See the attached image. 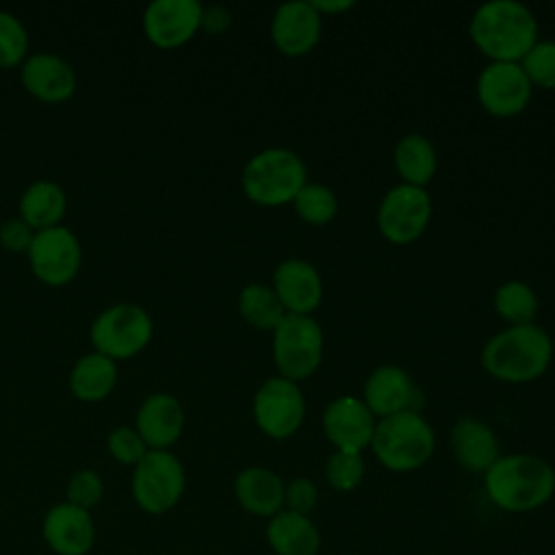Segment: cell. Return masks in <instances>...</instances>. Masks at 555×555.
I'll list each match as a JSON object with an SVG mask.
<instances>
[{"label":"cell","mask_w":555,"mask_h":555,"mask_svg":"<svg viewBox=\"0 0 555 555\" xmlns=\"http://www.w3.org/2000/svg\"><path fill=\"white\" fill-rule=\"evenodd\" d=\"M93 520L72 503L54 505L43 518V538L59 555H85L93 544Z\"/></svg>","instance_id":"obj_21"},{"label":"cell","mask_w":555,"mask_h":555,"mask_svg":"<svg viewBox=\"0 0 555 555\" xmlns=\"http://www.w3.org/2000/svg\"><path fill=\"white\" fill-rule=\"evenodd\" d=\"M117 377V362L93 351L74 362L69 371V390L80 401L98 403L113 392Z\"/></svg>","instance_id":"obj_25"},{"label":"cell","mask_w":555,"mask_h":555,"mask_svg":"<svg viewBox=\"0 0 555 555\" xmlns=\"http://www.w3.org/2000/svg\"><path fill=\"white\" fill-rule=\"evenodd\" d=\"M154 334V321L137 304L104 308L91 323L89 338L98 353L111 360H126L141 353Z\"/></svg>","instance_id":"obj_7"},{"label":"cell","mask_w":555,"mask_h":555,"mask_svg":"<svg viewBox=\"0 0 555 555\" xmlns=\"http://www.w3.org/2000/svg\"><path fill=\"white\" fill-rule=\"evenodd\" d=\"M319 501L317 483L308 477H295L284 488V509L308 516Z\"/></svg>","instance_id":"obj_35"},{"label":"cell","mask_w":555,"mask_h":555,"mask_svg":"<svg viewBox=\"0 0 555 555\" xmlns=\"http://www.w3.org/2000/svg\"><path fill=\"white\" fill-rule=\"evenodd\" d=\"M475 93L477 102L488 115L507 119L520 115L529 106L533 87L520 63L488 61V65L477 76Z\"/></svg>","instance_id":"obj_12"},{"label":"cell","mask_w":555,"mask_h":555,"mask_svg":"<svg viewBox=\"0 0 555 555\" xmlns=\"http://www.w3.org/2000/svg\"><path fill=\"white\" fill-rule=\"evenodd\" d=\"M184 468L169 451L150 449L132 473V496L147 514L169 512L184 492Z\"/></svg>","instance_id":"obj_10"},{"label":"cell","mask_w":555,"mask_h":555,"mask_svg":"<svg viewBox=\"0 0 555 555\" xmlns=\"http://www.w3.org/2000/svg\"><path fill=\"white\" fill-rule=\"evenodd\" d=\"M251 416L267 438H291L297 434L306 416V397L301 386L282 375L267 377L251 399Z\"/></svg>","instance_id":"obj_8"},{"label":"cell","mask_w":555,"mask_h":555,"mask_svg":"<svg viewBox=\"0 0 555 555\" xmlns=\"http://www.w3.org/2000/svg\"><path fill=\"white\" fill-rule=\"evenodd\" d=\"M520 67L529 78L531 87L555 91V41L538 39L535 46L522 56Z\"/></svg>","instance_id":"obj_31"},{"label":"cell","mask_w":555,"mask_h":555,"mask_svg":"<svg viewBox=\"0 0 555 555\" xmlns=\"http://www.w3.org/2000/svg\"><path fill=\"white\" fill-rule=\"evenodd\" d=\"M197 0H154L143 11V33L158 48H178L195 37L202 24Z\"/></svg>","instance_id":"obj_16"},{"label":"cell","mask_w":555,"mask_h":555,"mask_svg":"<svg viewBox=\"0 0 555 555\" xmlns=\"http://www.w3.org/2000/svg\"><path fill=\"white\" fill-rule=\"evenodd\" d=\"M375 425L377 418L362 397L356 395H340L332 399L321 416L323 434L332 442L334 451L362 453L371 447Z\"/></svg>","instance_id":"obj_13"},{"label":"cell","mask_w":555,"mask_h":555,"mask_svg":"<svg viewBox=\"0 0 555 555\" xmlns=\"http://www.w3.org/2000/svg\"><path fill=\"white\" fill-rule=\"evenodd\" d=\"M362 401L375 418H386L399 412H421L425 403L412 375L399 364L375 366L364 382Z\"/></svg>","instance_id":"obj_15"},{"label":"cell","mask_w":555,"mask_h":555,"mask_svg":"<svg viewBox=\"0 0 555 555\" xmlns=\"http://www.w3.org/2000/svg\"><path fill=\"white\" fill-rule=\"evenodd\" d=\"M492 306H494V312L507 325H529V323H535L540 299L527 282L507 280L496 286L492 295Z\"/></svg>","instance_id":"obj_28"},{"label":"cell","mask_w":555,"mask_h":555,"mask_svg":"<svg viewBox=\"0 0 555 555\" xmlns=\"http://www.w3.org/2000/svg\"><path fill=\"white\" fill-rule=\"evenodd\" d=\"M449 444L455 462L475 475H483L501 455L494 429L475 416H464L451 427Z\"/></svg>","instance_id":"obj_20"},{"label":"cell","mask_w":555,"mask_h":555,"mask_svg":"<svg viewBox=\"0 0 555 555\" xmlns=\"http://www.w3.org/2000/svg\"><path fill=\"white\" fill-rule=\"evenodd\" d=\"M67 195L61 184L52 180H37L26 186L20 197V217L35 230H48L61 225L65 217Z\"/></svg>","instance_id":"obj_26"},{"label":"cell","mask_w":555,"mask_h":555,"mask_svg":"<svg viewBox=\"0 0 555 555\" xmlns=\"http://www.w3.org/2000/svg\"><path fill=\"white\" fill-rule=\"evenodd\" d=\"M310 2L319 11L321 17H325V15H340V13H345V11L356 7L353 0H310Z\"/></svg>","instance_id":"obj_38"},{"label":"cell","mask_w":555,"mask_h":555,"mask_svg":"<svg viewBox=\"0 0 555 555\" xmlns=\"http://www.w3.org/2000/svg\"><path fill=\"white\" fill-rule=\"evenodd\" d=\"M20 78L24 89L48 104L65 102L76 91V72L59 54L35 52L26 56L20 67Z\"/></svg>","instance_id":"obj_18"},{"label":"cell","mask_w":555,"mask_h":555,"mask_svg":"<svg viewBox=\"0 0 555 555\" xmlns=\"http://www.w3.org/2000/svg\"><path fill=\"white\" fill-rule=\"evenodd\" d=\"M323 17L310 0H291L275 9L269 26L275 50L286 59L310 54L321 41Z\"/></svg>","instance_id":"obj_14"},{"label":"cell","mask_w":555,"mask_h":555,"mask_svg":"<svg viewBox=\"0 0 555 555\" xmlns=\"http://www.w3.org/2000/svg\"><path fill=\"white\" fill-rule=\"evenodd\" d=\"M282 477L264 466H247L234 479V496L241 507L254 516L273 518L284 509Z\"/></svg>","instance_id":"obj_22"},{"label":"cell","mask_w":555,"mask_h":555,"mask_svg":"<svg viewBox=\"0 0 555 555\" xmlns=\"http://www.w3.org/2000/svg\"><path fill=\"white\" fill-rule=\"evenodd\" d=\"M236 306L241 319L260 332H273L286 317V310L278 299L275 291L262 282H251L243 286Z\"/></svg>","instance_id":"obj_27"},{"label":"cell","mask_w":555,"mask_h":555,"mask_svg":"<svg viewBox=\"0 0 555 555\" xmlns=\"http://www.w3.org/2000/svg\"><path fill=\"white\" fill-rule=\"evenodd\" d=\"M267 540L275 555H317L321 548V533L310 516L288 509L269 518Z\"/></svg>","instance_id":"obj_23"},{"label":"cell","mask_w":555,"mask_h":555,"mask_svg":"<svg viewBox=\"0 0 555 555\" xmlns=\"http://www.w3.org/2000/svg\"><path fill=\"white\" fill-rule=\"evenodd\" d=\"M325 338L314 317L286 314L271 332V356L278 375L304 382L312 377L323 362Z\"/></svg>","instance_id":"obj_6"},{"label":"cell","mask_w":555,"mask_h":555,"mask_svg":"<svg viewBox=\"0 0 555 555\" xmlns=\"http://www.w3.org/2000/svg\"><path fill=\"white\" fill-rule=\"evenodd\" d=\"M366 473V464L362 453L351 451H334L325 462V479L336 492L356 490Z\"/></svg>","instance_id":"obj_30"},{"label":"cell","mask_w":555,"mask_h":555,"mask_svg":"<svg viewBox=\"0 0 555 555\" xmlns=\"http://www.w3.org/2000/svg\"><path fill=\"white\" fill-rule=\"evenodd\" d=\"M134 429L147 444V449L167 451L184 429L182 403L171 392L147 395L134 416Z\"/></svg>","instance_id":"obj_19"},{"label":"cell","mask_w":555,"mask_h":555,"mask_svg":"<svg viewBox=\"0 0 555 555\" xmlns=\"http://www.w3.org/2000/svg\"><path fill=\"white\" fill-rule=\"evenodd\" d=\"M293 208L304 223L321 228L334 221L338 212V197L327 184L306 182L304 189L295 195Z\"/></svg>","instance_id":"obj_29"},{"label":"cell","mask_w":555,"mask_h":555,"mask_svg":"<svg viewBox=\"0 0 555 555\" xmlns=\"http://www.w3.org/2000/svg\"><path fill=\"white\" fill-rule=\"evenodd\" d=\"M33 238L35 230L22 217H11L0 223V245L13 254H26Z\"/></svg>","instance_id":"obj_36"},{"label":"cell","mask_w":555,"mask_h":555,"mask_svg":"<svg viewBox=\"0 0 555 555\" xmlns=\"http://www.w3.org/2000/svg\"><path fill=\"white\" fill-rule=\"evenodd\" d=\"M434 204L425 189L410 184L390 186L377 206V230L392 245H410L418 241L429 221Z\"/></svg>","instance_id":"obj_9"},{"label":"cell","mask_w":555,"mask_h":555,"mask_svg":"<svg viewBox=\"0 0 555 555\" xmlns=\"http://www.w3.org/2000/svg\"><path fill=\"white\" fill-rule=\"evenodd\" d=\"M553 340L538 323L507 325L481 347L483 371L503 384H529L546 373Z\"/></svg>","instance_id":"obj_2"},{"label":"cell","mask_w":555,"mask_h":555,"mask_svg":"<svg viewBox=\"0 0 555 555\" xmlns=\"http://www.w3.org/2000/svg\"><path fill=\"white\" fill-rule=\"evenodd\" d=\"M468 37L488 61L520 63L538 41V20L518 0H490L473 11Z\"/></svg>","instance_id":"obj_1"},{"label":"cell","mask_w":555,"mask_h":555,"mask_svg":"<svg viewBox=\"0 0 555 555\" xmlns=\"http://www.w3.org/2000/svg\"><path fill=\"white\" fill-rule=\"evenodd\" d=\"M26 256L30 271L39 282L48 286H65L80 269L82 247L69 228L54 225L35 232Z\"/></svg>","instance_id":"obj_11"},{"label":"cell","mask_w":555,"mask_h":555,"mask_svg":"<svg viewBox=\"0 0 555 555\" xmlns=\"http://www.w3.org/2000/svg\"><path fill=\"white\" fill-rule=\"evenodd\" d=\"M392 165L403 184L425 189L438 171V154L425 134L408 132L392 150Z\"/></svg>","instance_id":"obj_24"},{"label":"cell","mask_w":555,"mask_h":555,"mask_svg":"<svg viewBox=\"0 0 555 555\" xmlns=\"http://www.w3.org/2000/svg\"><path fill=\"white\" fill-rule=\"evenodd\" d=\"M369 449L386 470L412 473L434 455L436 434L421 412H399L377 418Z\"/></svg>","instance_id":"obj_5"},{"label":"cell","mask_w":555,"mask_h":555,"mask_svg":"<svg viewBox=\"0 0 555 555\" xmlns=\"http://www.w3.org/2000/svg\"><path fill=\"white\" fill-rule=\"evenodd\" d=\"M271 288L286 314L312 317L323 301V278L319 269L304 258L282 260L273 271Z\"/></svg>","instance_id":"obj_17"},{"label":"cell","mask_w":555,"mask_h":555,"mask_svg":"<svg viewBox=\"0 0 555 555\" xmlns=\"http://www.w3.org/2000/svg\"><path fill=\"white\" fill-rule=\"evenodd\" d=\"M28 56V33L17 15L0 9V69L22 65Z\"/></svg>","instance_id":"obj_32"},{"label":"cell","mask_w":555,"mask_h":555,"mask_svg":"<svg viewBox=\"0 0 555 555\" xmlns=\"http://www.w3.org/2000/svg\"><path fill=\"white\" fill-rule=\"evenodd\" d=\"M106 444L111 455L119 464H128V466H137L143 460V455L150 451L134 427H115L108 434Z\"/></svg>","instance_id":"obj_33"},{"label":"cell","mask_w":555,"mask_h":555,"mask_svg":"<svg viewBox=\"0 0 555 555\" xmlns=\"http://www.w3.org/2000/svg\"><path fill=\"white\" fill-rule=\"evenodd\" d=\"M232 22H234V17L228 7H223V4L202 7L199 30H206L208 35H223L225 30H230Z\"/></svg>","instance_id":"obj_37"},{"label":"cell","mask_w":555,"mask_h":555,"mask_svg":"<svg viewBox=\"0 0 555 555\" xmlns=\"http://www.w3.org/2000/svg\"><path fill=\"white\" fill-rule=\"evenodd\" d=\"M483 488L496 507L514 514L531 512L548 503L555 494V470L540 455H499L483 473Z\"/></svg>","instance_id":"obj_3"},{"label":"cell","mask_w":555,"mask_h":555,"mask_svg":"<svg viewBox=\"0 0 555 555\" xmlns=\"http://www.w3.org/2000/svg\"><path fill=\"white\" fill-rule=\"evenodd\" d=\"M104 494V483L95 470L82 468L72 475L67 483V503L82 507L89 512V507L98 505Z\"/></svg>","instance_id":"obj_34"},{"label":"cell","mask_w":555,"mask_h":555,"mask_svg":"<svg viewBox=\"0 0 555 555\" xmlns=\"http://www.w3.org/2000/svg\"><path fill=\"white\" fill-rule=\"evenodd\" d=\"M306 182L308 167L301 156L288 147H264L256 152L241 173L245 197L264 208L293 204Z\"/></svg>","instance_id":"obj_4"}]
</instances>
